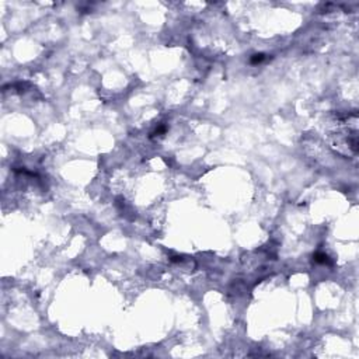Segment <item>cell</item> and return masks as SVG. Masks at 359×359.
<instances>
[{"instance_id": "6da1fadb", "label": "cell", "mask_w": 359, "mask_h": 359, "mask_svg": "<svg viewBox=\"0 0 359 359\" xmlns=\"http://www.w3.org/2000/svg\"><path fill=\"white\" fill-rule=\"evenodd\" d=\"M314 260H316L317 262H321V264H328V262H330L328 255L324 253H317L316 255H314Z\"/></svg>"}, {"instance_id": "7a4b0ae2", "label": "cell", "mask_w": 359, "mask_h": 359, "mask_svg": "<svg viewBox=\"0 0 359 359\" xmlns=\"http://www.w3.org/2000/svg\"><path fill=\"white\" fill-rule=\"evenodd\" d=\"M265 59V56H264V53H257V55H254L253 58L250 59V62L253 65H257V63H260V62H262Z\"/></svg>"}]
</instances>
